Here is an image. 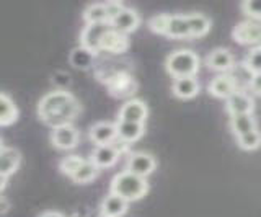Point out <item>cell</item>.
I'll list each match as a JSON object with an SVG mask.
<instances>
[{
  "label": "cell",
  "mask_w": 261,
  "mask_h": 217,
  "mask_svg": "<svg viewBox=\"0 0 261 217\" xmlns=\"http://www.w3.org/2000/svg\"><path fill=\"white\" fill-rule=\"evenodd\" d=\"M110 25L122 31V33H129V31H134L139 25V15L134 9H129V7H122V9L114 15L110 20Z\"/></svg>",
  "instance_id": "15"
},
{
  "label": "cell",
  "mask_w": 261,
  "mask_h": 217,
  "mask_svg": "<svg viewBox=\"0 0 261 217\" xmlns=\"http://www.w3.org/2000/svg\"><path fill=\"white\" fill-rule=\"evenodd\" d=\"M93 52H90L88 49H85V47H75V49H72L70 52V62L73 64L75 67H82L85 69L88 67L90 64H92V59H93Z\"/></svg>",
  "instance_id": "27"
},
{
  "label": "cell",
  "mask_w": 261,
  "mask_h": 217,
  "mask_svg": "<svg viewBox=\"0 0 261 217\" xmlns=\"http://www.w3.org/2000/svg\"><path fill=\"white\" fill-rule=\"evenodd\" d=\"M121 154L113 144H98L93 147L90 160L100 168V167H111L116 164V160Z\"/></svg>",
  "instance_id": "16"
},
{
  "label": "cell",
  "mask_w": 261,
  "mask_h": 217,
  "mask_svg": "<svg viewBox=\"0 0 261 217\" xmlns=\"http://www.w3.org/2000/svg\"><path fill=\"white\" fill-rule=\"evenodd\" d=\"M84 20L87 23H110L111 10L108 2H93L84 9Z\"/></svg>",
  "instance_id": "20"
},
{
  "label": "cell",
  "mask_w": 261,
  "mask_h": 217,
  "mask_svg": "<svg viewBox=\"0 0 261 217\" xmlns=\"http://www.w3.org/2000/svg\"><path fill=\"white\" fill-rule=\"evenodd\" d=\"M243 66L247 67L250 74H261V46L259 47H253V49L247 54L245 58Z\"/></svg>",
  "instance_id": "29"
},
{
  "label": "cell",
  "mask_w": 261,
  "mask_h": 217,
  "mask_svg": "<svg viewBox=\"0 0 261 217\" xmlns=\"http://www.w3.org/2000/svg\"><path fill=\"white\" fill-rule=\"evenodd\" d=\"M237 142H239L240 149H243V150H255L261 146V132L258 129H255L251 132L239 135V138H237Z\"/></svg>",
  "instance_id": "28"
},
{
  "label": "cell",
  "mask_w": 261,
  "mask_h": 217,
  "mask_svg": "<svg viewBox=\"0 0 261 217\" xmlns=\"http://www.w3.org/2000/svg\"><path fill=\"white\" fill-rule=\"evenodd\" d=\"M186 15H188V21H190L191 36H202L207 33L211 28V20L206 15L201 12H191Z\"/></svg>",
  "instance_id": "24"
},
{
  "label": "cell",
  "mask_w": 261,
  "mask_h": 217,
  "mask_svg": "<svg viewBox=\"0 0 261 217\" xmlns=\"http://www.w3.org/2000/svg\"><path fill=\"white\" fill-rule=\"evenodd\" d=\"M126 167H127V170H130L133 173L147 176L155 168V158L149 152H142V150L129 152L126 158Z\"/></svg>",
  "instance_id": "10"
},
{
  "label": "cell",
  "mask_w": 261,
  "mask_h": 217,
  "mask_svg": "<svg viewBox=\"0 0 261 217\" xmlns=\"http://www.w3.org/2000/svg\"><path fill=\"white\" fill-rule=\"evenodd\" d=\"M230 127H232V132L235 134V138H239V135H243V134H247V132H251V131L258 129L256 121H255V118H253L251 113L230 116Z\"/></svg>",
  "instance_id": "23"
},
{
  "label": "cell",
  "mask_w": 261,
  "mask_h": 217,
  "mask_svg": "<svg viewBox=\"0 0 261 217\" xmlns=\"http://www.w3.org/2000/svg\"><path fill=\"white\" fill-rule=\"evenodd\" d=\"M207 90L212 96H216V98L227 100L228 96L239 90V84H237V78L233 75L224 72V74H219L211 80L207 85Z\"/></svg>",
  "instance_id": "8"
},
{
  "label": "cell",
  "mask_w": 261,
  "mask_h": 217,
  "mask_svg": "<svg viewBox=\"0 0 261 217\" xmlns=\"http://www.w3.org/2000/svg\"><path fill=\"white\" fill-rule=\"evenodd\" d=\"M165 36H170V38L191 36V28H190V21H188L186 13H171V15L168 13Z\"/></svg>",
  "instance_id": "17"
},
{
  "label": "cell",
  "mask_w": 261,
  "mask_h": 217,
  "mask_svg": "<svg viewBox=\"0 0 261 217\" xmlns=\"http://www.w3.org/2000/svg\"><path fill=\"white\" fill-rule=\"evenodd\" d=\"M126 207H127V201L124 198L114 195V193L106 195L105 199L101 201V206H100L101 214L111 215V217H119L121 214H124Z\"/></svg>",
  "instance_id": "21"
},
{
  "label": "cell",
  "mask_w": 261,
  "mask_h": 217,
  "mask_svg": "<svg viewBox=\"0 0 261 217\" xmlns=\"http://www.w3.org/2000/svg\"><path fill=\"white\" fill-rule=\"evenodd\" d=\"M98 217H111V215H105V214H100V215H98Z\"/></svg>",
  "instance_id": "36"
},
{
  "label": "cell",
  "mask_w": 261,
  "mask_h": 217,
  "mask_svg": "<svg viewBox=\"0 0 261 217\" xmlns=\"http://www.w3.org/2000/svg\"><path fill=\"white\" fill-rule=\"evenodd\" d=\"M96 175H98V167L90 158H85L77 170L73 172L70 178L75 183H88V181H92Z\"/></svg>",
  "instance_id": "25"
},
{
  "label": "cell",
  "mask_w": 261,
  "mask_h": 217,
  "mask_svg": "<svg viewBox=\"0 0 261 217\" xmlns=\"http://www.w3.org/2000/svg\"><path fill=\"white\" fill-rule=\"evenodd\" d=\"M84 157L82 155H67V157H62L61 162H59V170L67 175V176H72L73 172L77 170V168L80 167V164L84 162Z\"/></svg>",
  "instance_id": "30"
},
{
  "label": "cell",
  "mask_w": 261,
  "mask_h": 217,
  "mask_svg": "<svg viewBox=\"0 0 261 217\" xmlns=\"http://www.w3.org/2000/svg\"><path fill=\"white\" fill-rule=\"evenodd\" d=\"M116 132L118 138L130 142L139 139L144 134V124L142 123H133V121H124V119H118L116 121Z\"/></svg>",
  "instance_id": "22"
},
{
  "label": "cell",
  "mask_w": 261,
  "mask_h": 217,
  "mask_svg": "<svg viewBox=\"0 0 261 217\" xmlns=\"http://www.w3.org/2000/svg\"><path fill=\"white\" fill-rule=\"evenodd\" d=\"M225 110L233 115H248L253 111V98L243 90H237L225 100Z\"/></svg>",
  "instance_id": "14"
},
{
  "label": "cell",
  "mask_w": 261,
  "mask_h": 217,
  "mask_svg": "<svg viewBox=\"0 0 261 217\" xmlns=\"http://www.w3.org/2000/svg\"><path fill=\"white\" fill-rule=\"evenodd\" d=\"M0 104H2V115H0V124L2 126H8L10 123H13L16 116H18V111H16V106L13 100L8 96L7 92L0 93Z\"/></svg>",
  "instance_id": "26"
},
{
  "label": "cell",
  "mask_w": 261,
  "mask_h": 217,
  "mask_svg": "<svg viewBox=\"0 0 261 217\" xmlns=\"http://www.w3.org/2000/svg\"><path fill=\"white\" fill-rule=\"evenodd\" d=\"M171 92L178 98H193L199 92V84L194 75H185V77H173L171 82Z\"/></svg>",
  "instance_id": "18"
},
{
  "label": "cell",
  "mask_w": 261,
  "mask_h": 217,
  "mask_svg": "<svg viewBox=\"0 0 261 217\" xmlns=\"http://www.w3.org/2000/svg\"><path fill=\"white\" fill-rule=\"evenodd\" d=\"M127 47H129L127 35L122 33V31L114 30L113 26L106 30L100 39V51H106L111 54H121V52H124Z\"/></svg>",
  "instance_id": "7"
},
{
  "label": "cell",
  "mask_w": 261,
  "mask_h": 217,
  "mask_svg": "<svg viewBox=\"0 0 261 217\" xmlns=\"http://www.w3.org/2000/svg\"><path fill=\"white\" fill-rule=\"evenodd\" d=\"M110 26V23H85L79 36L80 46L88 49L90 52L98 54L100 52V39Z\"/></svg>",
  "instance_id": "6"
},
{
  "label": "cell",
  "mask_w": 261,
  "mask_h": 217,
  "mask_svg": "<svg viewBox=\"0 0 261 217\" xmlns=\"http://www.w3.org/2000/svg\"><path fill=\"white\" fill-rule=\"evenodd\" d=\"M250 88L256 95H261V74H253L250 78Z\"/></svg>",
  "instance_id": "33"
},
{
  "label": "cell",
  "mask_w": 261,
  "mask_h": 217,
  "mask_svg": "<svg viewBox=\"0 0 261 217\" xmlns=\"http://www.w3.org/2000/svg\"><path fill=\"white\" fill-rule=\"evenodd\" d=\"M0 160H2V168H0V180H2V184H0V188L4 189L7 176L15 173L16 167L20 164V152L13 147H7L5 144H2V147H0Z\"/></svg>",
  "instance_id": "13"
},
{
  "label": "cell",
  "mask_w": 261,
  "mask_h": 217,
  "mask_svg": "<svg viewBox=\"0 0 261 217\" xmlns=\"http://www.w3.org/2000/svg\"><path fill=\"white\" fill-rule=\"evenodd\" d=\"M165 69L173 77L194 75L199 69V58L191 49L171 51L165 59Z\"/></svg>",
  "instance_id": "3"
},
{
  "label": "cell",
  "mask_w": 261,
  "mask_h": 217,
  "mask_svg": "<svg viewBox=\"0 0 261 217\" xmlns=\"http://www.w3.org/2000/svg\"><path fill=\"white\" fill-rule=\"evenodd\" d=\"M147 118V104L142 100L137 98H129L121 104L118 111V119H124V121H133V123H142Z\"/></svg>",
  "instance_id": "11"
},
{
  "label": "cell",
  "mask_w": 261,
  "mask_h": 217,
  "mask_svg": "<svg viewBox=\"0 0 261 217\" xmlns=\"http://www.w3.org/2000/svg\"><path fill=\"white\" fill-rule=\"evenodd\" d=\"M206 64L214 70H220L224 74L225 70L233 67V56L225 47H216L209 52L206 58Z\"/></svg>",
  "instance_id": "19"
},
{
  "label": "cell",
  "mask_w": 261,
  "mask_h": 217,
  "mask_svg": "<svg viewBox=\"0 0 261 217\" xmlns=\"http://www.w3.org/2000/svg\"><path fill=\"white\" fill-rule=\"evenodd\" d=\"M147 189H149V183H147L145 176L133 173L127 168L118 172L110 181V193L124 198L127 203L141 199Z\"/></svg>",
  "instance_id": "2"
},
{
  "label": "cell",
  "mask_w": 261,
  "mask_h": 217,
  "mask_svg": "<svg viewBox=\"0 0 261 217\" xmlns=\"http://www.w3.org/2000/svg\"><path fill=\"white\" fill-rule=\"evenodd\" d=\"M0 201H2V212L5 214V212L8 211V203H7V198H5V196H2V198H0Z\"/></svg>",
  "instance_id": "35"
},
{
  "label": "cell",
  "mask_w": 261,
  "mask_h": 217,
  "mask_svg": "<svg viewBox=\"0 0 261 217\" xmlns=\"http://www.w3.org/2000/svg\"><path fill=\"white\" fill-rule=\"evenodd\" d=\"M232 36L237 43L247 46H261V20H245L240 21L232 31Z\"/></svg>",
  "instance_id": "5"
},
{
  "label": "cell",
  "mask_w": 261,
  "mask_h": 217,
  "mask_svg": "<svg viewBox=\"0 0 261 217\" xmlns=\"http://www.w3.org/2000/svg\"><path fill=\"white\" fill-rule=\"evenodd\" d=\"M240 7L251 20H261V0H247Z\"/></svg>",
  "instance_id": "32"
},
{
  "label": "cell",
  "mask_w": 261,
  "mask_h": 217,
  "mask_svg": "<svg viewBox=\"0 0 261 217\" xmlns=\"http://www.w3.org/2000/svg\"><path fill=\"white\" fill-rule=\"evenodd\" d=\"M101 80L108 87V92L116 98H129L139 88L136 77L127 70H111Z\"/></svg>",
  "instance_id": "4"
},
{
  "label": "cell",
  "mask_w": 261,
  "mask_h": 217,
  "mask_svg": "<svg viewBox=\"0 0 261 217\" xmlns=\"http://www.w3.org/2000/svg\"><path fill=\"white\" fill-rule=\"evenodd\" d=\"M88 138L95 142V146H98V144H111L118 138L116 123H111V121L93 123L88 129Z\"/></svg>",
  "instance_id": "12"
},
{
  "label": "cell",
  "mask_w": 261,
  "mask_h": 217,
  "mask_svg": "<svg viewBox=\"0 0 261 217\" xmlns=\"http://www.w3.org/2000/svg\"><path fill=\"white\" fill-rule=\"evenodd\" d=\"M36 111L46 124L56 127L69 124L80 113V103L70 92L56 88L41 96Z\"/></svg>",
  "instance_id": "1"
},
{
  "label": "cell",
  "mask_w": 261,
  "mask_h": 217,
  "mask_svg": "<svg viewBox=\"0 0 261 217\" xmlns=\"http://www.w3.org/2000/svg\"><path fill=\"white\" fill-rule=\"evenodd\" d=\"M167 21H168V13H157V15H153V17L149 18L147 25H149V28L153 31V33L165 35Z\"/></svg>",
  "instance_id": "31"
},
{
  "label": "cell",
  "mask_w": 261,
  "mask_h": 217,
  "mask_svg": "<svg viewBox=\"0 0 261 217\" xmlns=\"http://www.w3.org/2000/svg\"><path fill=\"white\" fill-rule=\"evenodd\" d=\"M38 217H64V214H61L59 211H44V212H41Z\"/></svg>",
  "instance_id": "34"
},
{
  "label": "cell",
  "mask_w": 261,
  "mask_h": 217,
  "mask_svg": "<svg viewBox=\"0 0 261 217\" xmlns=\"http://www.w3.org/2000/svg\"><path fill=\"white\" fill-rule=\"evenodd\" d=\"M51 142L57 149H73L79 142V131L70 123L56 126L51 131Z\"/></svg>",
  "instance_id": "9"
}]
</instances>
